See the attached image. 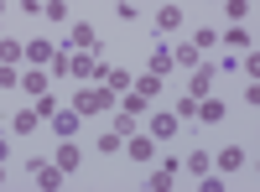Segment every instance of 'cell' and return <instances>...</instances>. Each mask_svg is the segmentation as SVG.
<instances>
[{
	"label": "cell",
	"instance_id": "6da1fadb",
	"mask_svg": "<svg viewBox=\"0 0 260 192\" xmlns=\"http://www.w3.org/2000/svg\"><path fill=\"white\" fill-rule=\"evenodd\" d=\"M68 104H73L83 120H89V114H115L120 94H115V89H104V83H78V94H73Z\"/></svg>",
	"mask_w": 260,
	"mask_h": 192
},
{
	"label": "cell",
	"instance_id": "7a4b0ae2",
	"mask_svg": "<svg viewBox=\"0 0 260 192\" xmlns=\"http://www.w3.org/2000/svg\"><path fill=\"white\" fill-rule=\"evenodd\" d=\"M57 47H68V52H99L104 42H99V26H94V21H68V36H62Z\"/></svg>",
	"mask_w": 260,
	"mask_h": 192
},
{
	"label": "cell",
	"instance_id": "3957f363",
	"mask_svg": "<svg viewBox=\"0 0 260 192\" xmlns=\"http://www.w3.org/2000/svg\"><path fill=\"white\" fill-rule=\"evenodd\" d=\"M26 177H31V187H42V192H57L62 182H68V177H62V166L47 161V156H31V161H26Z\"/></svg>",
	"mask_w": 260,
	"mask_h": 192
},
{
	"label": "cell",
	"instance_id": "277c9868",
	"mask_svg": "<svg viewBox=\"0 0 260 192\" xmlns=\"http://www.w3.org/2000/svg\"><path fill=\"white\" fill-rule=\"evenodd\" d=\"M177 130H182V120L172 114V109H151V114H146V135L156 140V145H172Z\"/></svg>",
	"mask_w": 260,
	"mask_h": 192
},
{
	"label": "cell",
	"instance_id": "5b68a950",
	"mask_svg": "<svg viewBox=\"0 0 260 192\" xmlns=\"http://www.w3.org/2000/svg\"><path fill=\"white\" fill-rule=\"evenodd\" d=\"M182 21H187V11L177 6V0H161V6L151 11V26H156V36H172V31H182Z\"/></svg>",
	"mask_w": 260,
	"mask_h": 192
},
{
	"label": "cell",
	"instance_id": "8992f818",
	"mask_svg": "<svg viewBox=\"0 0 260 192\" xmlns=\"http://www.w3.org/2000/svg\"><path fill=\"white\" fill-rule=\"evenodd\" d=\"M47 130H52V135H57V140H73V135H78V130H83V114H78V109H73V104H57V114H52V120H47Z\"/></svg>",
	"mask_w": 260,
	"mask_h": 192
},
{
	"label": "cell",
	"instance_id": "52a82bcc",
	"mask_svg": "<svg viewBox=\"0 0 260 192\" xmlns=\"http://www.w3.org/2000/svg\"><path fill=\"white\" fill-rule=\"evenodd\" d=\"M156 151H161V145L151 140L146 130H130V135H125V156H130V161H141V166H146V161H156Z\"/></svg>",
	"mask_w": 260,
	"mask_h": 192
},
{
	"label": "cell",
	"instance_id": "ba28073f",
	"mask_svg": "<svg viewBox=\"0 0 260 192\" xmlns=\"http://www.w3.org/2000/svg\"><path fill=\"white\" fill-rule=\"evenodd\" d=\"M177 177H182V161H177V156H167L156 172L146 177V187H151V192H172V187H177Z\"/></svg>",
	"mask_w": 260,
	"mask_h": 192
},
{
	"label": "cell",
	"instance_id": "9c48e42d",
	"mask_svg": "<svg viewBox=\"0 0 260 192\" xmlns=\"http://www.w3.org/2000/svg\"><path fill=\"white\" fill-rule=\"evenodd\" d=\"M245 161H250V151H245V145H224V151H213V172L234 177V172H245Z\"/></svg>",
	"mask_w": 260,
	"mask_h": 192
},
{
	"label": "cell",
	"instance_id": "30bf717a",
	"mask_svg": "<svg viewBox=\"0 0 260 192\" xmlns=\"http://www.w3.org/2000/svg\"><path fill=\"white\" fill-rule=\"evenodd\" d=\"M213 78H219V62H208V57H203L198 68L187 73V94H192V99H203V94L213 89Z\"/></svg>",
	"mask_w": 260,
	"mask_h": 192
},
{
	"label": "cell",
	"instance_id": "8fae6325",
	"mask_svg": "<svg viewBox=\"0 0 260 192\" xmlns=\"http://www.w3.org/2000/svg\"><path fill=\"white\" fill-rule=\"evenodd\" d=\"M52 161L62 166V177H73V172H83V145H78V140H57V151H52Z\"/></svg>",
	"mask_w": 260,
	"mask_h": 192
},
{
	"label": "cell",
	"instance_id": "7c38bea8",
	"mask_svg": "<svg viewBox=\"0 0 260 192\" xmlns=\"http://www.w3.org/2000/svg\"><path fill=\"white\" fill-rule=\"evenodd\" d=\"M52 52H57V42L31 36V42H26V52H21V62H26V68H47V62H52Z\"/></svg>",
	"mask_w": 260,
	"mask_h": 192
},
{
	"label": "cell",
	"instance_id": "4fadbf2b",
	"mask_svg": "<svg viewBox=\"0 0 260 192\" xmlns=\"http://www.w3.org/2000/svg\"><path fill=\"white\" fill-rule=\"evenodd\" d=\"M37 130H42L37 104H26V109H16V114H11V135H16V140H26V135H37Z\"/></svg>",
	"mask_w": 260,
	"mask_h": 192
},
{
	"label": "cell",
	"instance_id": "5bb4252c",
	"mask_svg": "<svg viewBox=\"0 0 260 192\" xmlns=\"http://www.w3.org/2000/svg\"><path fill=\"white\" fill-rule=\"evenodd\" d=\"M224 114H229V109H224V99L203 94V99H198V120H192V125H224Z\"/></svg>",
	"mask_w": 260,
	"mask_h": 192
},
{
	"label": "cell",
	"instance_id": "9a60e30c",
	"mask_svg": "<svg viewBox=\"0 0 260 192\" xmlns=\"http://www.w3.org/2000/svg\"><path fill=\"white\" fill-rule=\"evenodd\" d=\"M219 42H224V47H229V52H250V47H255V36L245 31V21H229V31H224Z\"/></svg>",
	"mask_w": 260,
	"mask_h": 192
},
{
	"label": "cell",
	"instance_id": "2e32d148",
	"mask_svg": "<svg viewBox=\"0 0 260 192\" xmlns=\"http://www.w3.org/2000/svg\"><path fill=\"white\" fill-rule=\"evenodd\" d=\"M172 68H177V62H172V47H167V42H156V47H151V62H146V73H156V78H167Z\"/></svg>",
	"mask_w": 260,
	"mask_h": 192
},
{
	"label": "cell",
	"instance_id": "e0dca14e",
	"mask_svg": "<svg viewBox=\"0 0 260 192\" xmlns=\"http://www.w3.org/2000/svg\"><path fill=\"white\" fill-rule=\"evenodd\" d=\"M130 89H136L141 99H161V89H167V78H156V73H136V78H130Z\"/></svg>",
	"mask_w": 260,
	"mask_h": 192
},
{
	"label": "cell",
	"instance_id": "ac0fdd59",
	"mask_svg": "<svg viewBox=\"0 0 260 192\" xmlns=\"http://www.w3.org/2000/svg\"><path fill=\"white\" fill-rule=\"evenodd\" d=\"M115 109H120V114H130V120H141V114H151V99H141L136 89H125V94H120V104H115Z\"/></svg>",
	"mask_w": 260,
	"mask_h": 192
},
{
	"label": "cell",
	"instance_id": "d6986e66",
	"mask_svg": "<svg viewBox=\"0 0 260 192\" xmlns=\"http://www.w3.org/2000/svg\"><path fill=\"white\" fill-rule=\"evenodd\" d=\"M47 89H52V83H47V68H26V73H21V94L37 99V94H47Z\"/></svg>",
	"mask_w": 260,
	"mask_h": 192
},
{
	"label": "cell",
	"instance_id": "ffe728a7",
	"mask_svg": "<svg viewBox=\"0 0 260 192\" xmlns=\"http://www.w3.org/2000/svg\"><path fill=\"white\" fill-rule=\"evenodd\" d=\"M203 57H208V52H198V47H192V42H177V47H172V62H177V68H187V73L198 68Z\"/></svg>",
	"mask_w": 260,
	"mask_h": 192
},
{
	"label": "cell",
	"instance_id": "44dd1931",
	"mask_svg": "<svg viewBox=\"0 0 260 192\" xmlns=\"http://www.w3.org/2000/svg\"><path fill=\"white\" fill-rule=\"evenodd\" d=\"M94 151H99V156H120V151H125V135H120L115 125H110V130H104V135L94 140Z\"/></svg>",
	"mask_w": 260,
	"mask_h": 192
},
{
	"label": "cell",
	"instance_id": "7402d4cb",
	"mask_svg": "<svg viewBox=\"0 0 260 192\" xmlns=\"http://www.w3.org/2000/svg\"><path fill=\"white\" fill-rule=\"evenodd\" d=\"M21 52H26L21 36H0V62H21Z\"/></svg>",
	"mask_w": 260,
	"mask_h": 192
},
{
	"label": "cell",
	"instance_id": "603a6c76",
	"mask_svg": "<svg viewBox=\"0 0 260 192\" xmlns=\"http://www.w3.org/2000/svg\"><path fill=\"white\" fill-rule=\"evenodd\" d=\"M68 62H73V52H68V47H57L52 62H47V78H68Z\"/></svg>",
	"mask_w": 260,
	"mask_h": 192
},
{
	"label": "cell",
	"instance_id": "cb8c5ba5",
	"mask_svg": "<svg viewBox=\"0 0 260 192\" xmlns=\"http://www.w3.org/2000/svg\"><path fill=\"white\" fill-rule=\"evenodd\" d=\"M42 16L57 21V26H68V0H42Z\"/></svg>",
	"mask_w": 260,
	"mask_h": 192
},
{
	"label": "cell",
	"instance_id": "d4e9b609",
	"mask_svg": "<svg viewBox=\"0 0 260 192\" xmlns=\"http://www.w3.org/2000/svg\"><path fill=\"white\" fill-rule=\"evenodd\" d=\"M187 42H192L198 52H208V47H219V31H213V26H198V31H192Z\"/></svg>",
	"mask_w": 260,
	"mask_h": 192
},
{
	"label": "cell",
	"instance_id": "484cf974",
	"mask_svg": "<svg viewBox=\"0 0 260 192\" xmlns=\"http://www.w3.org/2000/svg\"><path fill=\"white\" fill-rule=\"evenodd\" d=\"M172 114H177L182 125H187V120H198V99H192V94H182L177 104H172Z\"/></svg>",
	"mask_w": 260,
	"mask_h": 192
},
{
	"label": "cell",
	"instance_id": "4316f807",
	"mask_svg": "<svg viewBox=\"0 0 260 192\" xmlns=\"http://www.w3.org/2000/svg\"><path fill=\"white\" fill-rule=\"evenodd\" d=\"M208 166H213V156H208V151H192V156L182 161V172H192V177H203Z\"/></svg>",
	"mask_w": 260,
	"mask_h": 192
},
{
	"label": "cell",
	"instance_id": "83f0119b",
	"mask_svg": "<svg viewBox=\"0 0 260 192\" xmlns=\"http://www.w3.org/2000/svg\"><path fill=\"white\" fill-rule=\"evenodd\" d=\"M130 78H136L130 68H110V78H104V89H115V94H125V89H130Z\"/></svg>",
	"mask_w": 260,
	"mask_h": 192
},
{
	"label": "cell",
	"instance_id": "f1b7e54d",
	"mask_svg": "<svg viewBox=\"0 0 260 192\" xmlns=\"http://www.w3.org/2000/svg\"><path fill=\"white\" fill-rule=\"evenodd\" d=\"M21 89V73H16V62H0V94H11Z\"/></svg>",
	"mask_w": 260,
	"mask_h": 192
},
{
	"label": "cell",
	"instance_id": "f546056e",
	"mask_svg": "<svg viewBox=\"0 0 260 192\" xmlns=\"http://www.w3.org/2000/svg\"><path fill=\"white\" fill-rule=\"evenodd\" d=\"M115 16L125 21V26H136V21H141V6H136V0H115Z\"/></svg>",
	"mask_w": 260,
	"mask_h": 192
},
{
	"label": "cell",
	"instance_id": "4dcf8cb0",
	"mask_svg": "<svg viewBox=\"0 0 260 192\" xmlns=\"http://www.w3.org/2000/svg\"><path fill=\"white\" fill-rule=\"evenodd\" d=\"M31 104H37V114H42V125H47V120L57 114V99H52V94H37Z\"/></svg>",
	"mask_w": 260,
	"mask_h": 192
},
{
	"label": "cell",
	"instance_id": "1f68e13d",
	"mask_svg": "<svg viewBox=\"0 0 260 192\" xmlns=\"http://www.w3.org/2000/svg\"><path fill=\"white\" fill-rule=\"evenodd\" d=\"M224 16H229V21H245V16H250V0H224Z\"/></svg>",
	"mask_w": 260,
	"mask_h": 192
},
{
	"label": "cell",
	"instance_id": "d6a6232c",
	"mask_svg": "<svg viewBox=\"0 0 260 192\" xmlns=\"http://www.w3.org/2000/svg\"><path fill=\"white\" fill-rule=\"evenodd\" d=\"M240 68H245V78H260V57H255V47L240 52Z\"/></svg>",
	"mask_w": 260,
	"mask_h": 192
},
{
	"label": "cell",
	"instance_id": "836d02e7",
	"mask_svg": "<svg viewBox=\"0 0 260 192\" xmlns=\"http://www.w3.org/2000/svg\"><path fill=\"white\" fill-rule=\"evenodd\" d=\"M16 11H21V16H31V21H42V0H16Z\"/></svg>",
	"mask_w": 260,
	"mask_h": 192
},
{
	"label": "cell",
	"instance_id": "e575fe53",
	"mask_svg": "<svg viewBox=\"0 0 260 192\" xmlns=\"http://www.w3.org/2000/svg\"><path fill=\"white\" fill-rule=\"evenodd\" d=\"M0 161H11V135H0Z\"/></svg>",
	"mask_w": 260,
	"mask_h": 192
},
{
	"label": "cell",
	"instance_id": "d590c367",
	"mask_svg": "<svg viewBox=\"0 0 260 192\" xmlns=\"http://www.w3.org/2000/svg\"><path fill=\"white\" fill-rule=\"evenodd\" d=\"M6 182H11V177H6V161H0V187H6Z\"/></svg>",
	"mask_w": 260,
	"mask_h": 192
},
{
	"label": "cell",
	"instance_id": "8d00e7d4",
	"mask_svg": "<svg viewBox=\"0 0 260 192\" xmlns=\"http://www.w3.org/2000/svg\"><path fill=\"white\" fill-rule=\"evenodd\" d=\"M6 6H11V0H0V16H6Z\"/></svg>",
	"mask_w": 260,
	"mask_h": 192
}]
</instances>
